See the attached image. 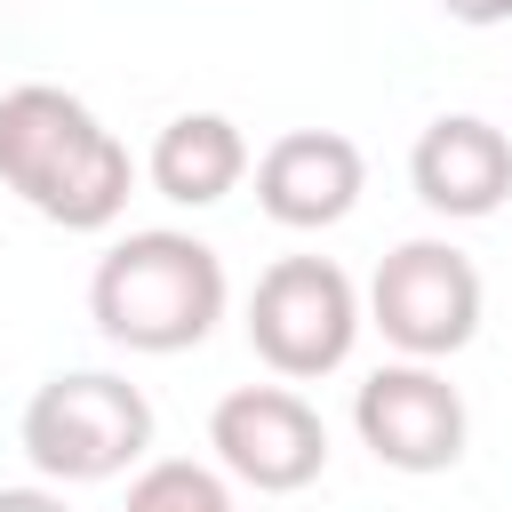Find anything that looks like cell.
Segmentation results:
<instances>
[{
	"label": "cell",
	"instance_id": "3",
	"mask_svg": "<svg viewBox=\"0 0 512 512\" xmlns=\"http://www.w3.org/2000/svg\"><path fill=\"white\" fill-rule=\"evenodd\" d=\"M16 440L48 480H112L152 448V400L112 368H72L24 400Z\"/></svg>",
	"mask_w": 512,
	"mask_h": 512
},
{
	"label": "cell",
	"instance_id": "10",
	"mask_svg": "<svg viewBox=\"0 0 512 512\" xmlns=\"http://www.w3.org/2000/svg\"><path fill=\"white\" fill-rule=\"evenodd\" d=\"M152 192L176 208H216L240 176H248V136L224 112H176L152 144Z\"/></svg>",
	"mask_w": 512,
	"mask_h": 512
},
{
	"label": "cell",
	"instance_id": "8",
	"mask_svg": "<svg viewBox=\"0 0 512 512\" xmlns=\"http://www.w3.org/2000/svg\"><path fill=\"white\" fill-rule=\"evenodd\" d=\"M368 184V160L352 136L336 128H288L280 144H264L256 160V208L288 232H320V224H344L352 200Z\"/></svg>",
	"mask_w": 512,
	"mask_h": 512
},
{
	"label": "cell",
	"instance_id": "2",
	"mask_svg": "<svg viewBox=\"0 0 512 512\" xmlns=\"http://www.w3.org/2000/svg\"><path fill=\"white\" fill-rule=\"evenodd\" d=\"M88 312L128 352H192L224 320V256L192 232H128L96 256Z\"/></svg>",
	"mask_w": 512,
	"mask_h": 512
},
{
	"label": "cell",
	"instance_id": "7",
	"mask_svg": "<svg viewBox=\"0 0 512 512\" xmlns=\"http://www.w3.org/2000/svg\"><path fill=\"white\" fill-rule=\"evenodd\" d=\"M352 432L392 472H448L464 456V392L432 360H392L352 392Z\"/></svg>",
	"mask_w": 512,
	"mask_h": 512
},
{
	"label": "cell",
	"instance_id": "4",
	"mask_svg": "<svg viewBox=\"0 0 512 512\" xmlns=\"http://www.w3.org/2000/svg\"><path fill=\"white\" fill-rule=\"evenodd\" d=\"M352 336H360V296L328 256H280L272 272H256L248 344L272 376L312 384V376L352 360Z\"/></svg>",
	"mask_w": 512,
	"mask_h": 512
},
{
	"label": "cell",
	"instance_id": "13",
	"mask_svg": "<svg viewBox=\"0 0 512 512\" xmlns=\"http://www.w3.org/2000/svg\"><path fill=\"white\" fill-rule=\"evenodd\" d=\"M0 512H64L56 488H0Z\"/></svg>",
	"mask_w": 512,
	"mask_h": 512
},
{
	"label": "cell",
	"instance_id": "11",
	"mask_svg": "<svg viewBox=\"0 0 512 512\" xmlns=\"http://www.w3.org/2000/svg\"><path fill=\"white\" fill-rule=\"evenodd\" d=\"M120 512H232V488H224V472H208L192 456H160L128 480Z\"/></svg>",
	"mask_w": 512,
	"mask_h": 512
},
{
	"label": "cell",
	"instance_id": "1",
	"mask_svg": "<svg viewBox=\"0 0 512 512\" xmlns=\"http://www.w3.org/2000/svg\"><path fill=\"white\" fill-rule=\"evenodd\" d=\"M0 184L64 232H104L128 208L136 160L80 96L24 80L0 96Z\"/></svg>",
	"mask_w": 512,
	"mask_h": 512
},
{
	"label": "cell",
	"instance_id": "6",
	"mask_svg": "<svg viewBox=\"0 0 512 512\" xmlns=\"http://www.w3.org/2000/svg\"><path fill=\"white\" fill-rule=\"evenodd\" d=\"M208 448H216V464H224L240 488H256V496H296V488H312L320 464H328V424H320V408H312L304 392H288V384H240V392L216 400Z\"/></svg>",
	"mask_w": 512,
	"mask_h": 512
},
{
	"label": "cell",
	"instance_id": "12",
	"mask_svg": "<svg viewBox=\"0 0 512 512\" xmlns=\"http://www.w3.org/2000/svg\"><path fill=\"white\" fill-rule=\"evenodd\" d=\"M440 8H448L456 24H504V16H512V0H440Z\"/></svg>",
	"mask_w": 512,
	"mask_h": 512
},
{
	"label": "cell",
	"instance_id": "5",
	"mask_svg": "<svg viewBox=\"0 0 512 512\" xmlns=\"http://www.w3.org/2000/svg\"><path fill=\"white\" fill-rule=\"evenodd\" d=\"M368 320L408 360H448L480 336V272L448 240H400L368 280Z\"/></svg>",
	"mask_w": 512,
	"mask_h": 512
},
{
	"label": "cell",
	"instance_id": "9",
	"mask_svg": "<svg viewBox=\"0 0 512 512\" xmlns=\"http://www.w3.org/2000/svg\"><path fill=\"white\" fill-rule=\"evenodd\" d=\"M408 184L432 216H496L512 192V136L480 112H440L408 152Z\"/></svg>",
	"mask_w": 512,
	"mask_h": 512
}]
</instances>
